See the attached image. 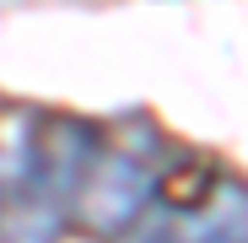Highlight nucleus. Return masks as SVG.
I'll return each instance as SVG.
<instances>
[{
    "label": "nucleus",
    "mask_w": 248,
    "mask_h": 243,
    "mask_svg": "<svg viewBox=\"0 0 248 243\" xmlns=\"http://www.w3.org/2000/svg\"><path fill=\"white\" fill-rule=\"evenodd\" d=\"M103 151V130L92 119L70 113H38L32 162L22 184L0 200V243H60V227L70 222L76 189Z\"/></svg>",
    "instance_id": "obj_1"
},
{
    "label": "nucleus",
    "mask_w": 248,
    "mask_h": 243,
    "mask_svg": "<svg viewBox=\"0 0 248 243\" xmlns=\"http://www.w3.org/2000/svg\"><path fill=\"white\" fill-rule=\"evenodd\" d=\"M156 184H162V168H156V151H140V146H108L97 151V162L87 168L76 189V206H70V222L87 227L92 238H119V232H135L156 200Z\"/></svg>",
    "instance_id": "obj_2"
},
{
    "label": "nucleus",
    "mask_w": 248,
    "mask_h": 243,
    "mask_svg": "<svg viewBox=\"0 0 248 243\" xmlns=\"http://www.w3.org/2000/svg\"><path fill=\"white\" fill-rule=\"evenodd\" d=\"M168 243H248V184L221 178L211 200H200V211H189V216L173 211Z\"/></svg>",
    "instance_id": "obj_3"
},
{
    "label": "nucleus",
    "mask_w": 248,
    "mask_h": 243,
    "mask_svg": "<svg viewBox=\"0 0 248 243\" xmlns=\"http://www.w3.org/2000/svg\"><path fill=\"white\" fill-rule=\"evenodd\" d=\"M32 135H38V113H0V200L22 184L32 162Z\"/></svg>",
    "instance_id": "obj_4"
},
{
    "label": "nucleus",
    "mask_w": 248,
    "mask_h": 243,
    "mask_svg": "<svg viewBox=\"0 0 248 243\" xmlns=\"http://www.w3.org/2000/svg\"><path fill=\"white\" fill-rule=\"evenodd\" d=\"M168 238H173V211H162V216L140 222L135 232H124V243H168Z\"/></svg>",
    "instance_id": "obj_5"
}]
</instances>
